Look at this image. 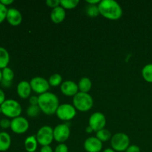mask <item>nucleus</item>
<instances>
[{"label":"nucleus","instance_id":"7ed1b4c3","mask_svg":"<svg viewBox=\"0 0 152 152\" xmlns=\"http://www.w3.org/2000/svg\"><path fill=\"white\" fill-rule=\"evenodd\" d=\"M73 105L77 111L86 112L93 107L94 99L88 93L79 91L73 97Z\"/></svg>","mask_w":152,"mask_h":152},{"label":"nucleus","instance_id":"f704fd0d","mask_svg":"<svg viewBox=\"0 0 152 152\" xmlns=\"http://www.w3.org/2000/svg\"><path fill=\"white\" fill-rule=\"evenodd\" d=\"M39 152H53V151L50 145H45V146H42Z\"/></svg>","mask_w":152,"mask_h":152},{"label":"nucleus","instance_id":"2f4dec72","mask_svg":"<svg viewBox=\"0 0 152 152\" xmlns=\"http://www.w3.org/2000/svg\"><path fill=\"white\" fill-rule=\"evenodd\" d=\"M126 152H140V148L136 145H129V148L126 149Z\"/></svg>","mask_w":152,"mask_h":152},{"label":"nucleus","instance_id":"0eeeda50","mask_svg":"<svg viewBox=\"0 0 152 152\" xmlns=\"http://www.w3.org/2000/svg\"><path fill=\"white\" fill-rule=\"evenodd\" d=\"M56 115L59 120L65 122H68L74 119L77 115V109L71 104L65 103L59 105Z\"/></svg>","mask_w":152,"mask_h":152},{"label":"nucleus","instance_id":"473e14b6","mask_svg":"<svg viewBox=\"0 0 152 152\" xmlns=\"http://www.w3.org/2000/svg\"><path fill=\"white\" fill-rule=\"evenodd\" d=\"M29 102L31 105H38L39 96H31L29 98Z\"/></svg>","mask_w":152,"mask_h":152},{"label":"nucleus","instance_id":"f257e3e1","mask_svg":"<svg viewBox=\"0 0 152 152\" xmlns=\"http://www.w3.org/2000/svg\"><path fill=\"white\" fill-rule=\"evenodd\" d=\"M98 8L99 14L109 20H118L123 16V9L117 1L114 0H102Z\"/></svg>","mask_w":152,"mask_h":152},{"label":"nucleus","instance_id":"f03ea898","mask_svg":"<svg viewBox=\"0 0 152 152\" xmlns=\"http://www.w3.org/2000/svg\"><path fill=\"white\" fill-rule=\"evenodd\" d=\"M38 105L43 114L48 116L53 115L56 114L59 106V98L53 93L46 92L39 96Z\"/></svg>","mask_w":152,"mask_h":152},{"label":"nucleus","instance_id":"c9c22d12","mask_svg":"<svg viewBox=\"0 0 152 152\" xmlns=\"http://www.w3.org/2000/svg\"><path fill=\"white\" fill-rule=\"evenodd\" d=\"M100 0H86V2L91 5H98L100 3Z\"/></svg>","mask_w":152,"mask_h":152},{"label":"nucleus","instance_id":"ddd939ff","mask_svg":"<svg viewBox=\"0 0 152 152\" xmlns=\"http://www.w3.org/2000/svg\"><path fill=\"white\" fill-rule=\"evenodd\" d=\"M84 148L87 152H100L102 142L96 137H90L85 140Z\"/></svg>","mask_w":152,"mask_h":152},{"label":"nucleus","instance_id":"20e7f679","mask_svg":"<svg viewBox=\"0 0 152 152\" xmlns=\"http://www.w3.org/2000/svg\"><path fill=\"white\" fill-rule=\"evenodd\" d=\"M0 107L1 108L2 114L7 118L14 119L19 117L22 113V106L15 99H6Z\"/></svg>","mask_w":152,"mask_h":152},{"label":"nucleus","instance_id":"412c9836","mask_svg":"<svg viewBox=\"0 0 152 152\" xmlns=\"http://www.w3.org/2000/svg\"><path fill=\"white\" fill-rule=\"evenodd\" d=\"M10 62V54L7 49L0 47V70L7 68Z\"/></svg>","mask_w":152,"mask_h":152},{"label":"nucleus","instance_id":"ea45409f","mask_svg":"<svg viewBox=\"0 0 152 152\" xmlns=\"http://www.w3.org/2000/svg\"><path fill=\"white\" fill-rule=\"evenodd\" d=\"M1 80H2V73H1V71L0 70V83L1 82Z\"/></svg>","mask_w":152,"mask_h":152},{"label":"nucleus","instance_id":"f8f14e48","mask_svg":"<svg viewBox=\"0 0 152 152\" xmlns=\"http://www.w3.org/2000/svg\"><path fill=\"white\" fill-rule=\"evenodd\" d=\"M61 92L66 96H73L74 97L80 91H79L78 85L71 80H66L62 82L60 86Z\"/></svg>","mask_w":152,"mask_h":152},{"label":"nucleus","instance_id":"9b49d317","mask_svg":"<svg viewBox=\"0 0 152 152\" xmlns=\"http://www.w3.org/2000/svg\"><path fill=\"white\" fill-rule=\"evenodd\" d=\"M71 134L69 126L67 124H59L53 129V138L59 143H64L68 140Z\"/></svg>","mask_w":152,"mask_h":152},{"label":"nucleus","instance_id":"dca6fc26","mask_svg":"<svg viewBox=\"0 0 152 152\" xmlns=\"http://www.w3.org/2000/svg\"><path fill=\"white\" fill-rule=\"evenodd\" d=\"M65 16H66L65 10L61 6L52 9V11L50 13V19L54 24L62 23L65 20Z\"/></svg>","mask_w":152,"mask_h":152},{"label":"nucleus","instance_id":"9d476101","mask_svg":"<svg viewBox=\"0 0 152 152\" xmlns=\"http://www.w3.org/2000/svg\"><path fill=\"white\" fill-rule=\"evenodd\" d=\"M28 129H29V122L26 118L19 116L16 118L12 119L10 129L13 133L22 134L27 132Z\"/></svg>","mask_w":152,"mask_h":152},{"label":"nucleus","instance_id":"4be33fe9","mask_svg":"<svg viewBox=\"0 0 152 152\" xmlns=\"http://www.w3.org/2000/svg\"><path fill=\"white\" fill-rule=\"evenodd\" d=\"M142 76L145 81L152 83V63L147 64L142 68Z\"/></svg>","mask_w":152,"mask_h":152},{"label":"nucleus","instance_id":"6e6552de","mask_svg":"<svg viewBox=\"0 0 152 152\" xmlns=\"http://www.w3.org/2000/svg\"><path fill=\"white\" fill-rule=\"evenodd\" d=\"M30 84L33 91L39 95L48 92L50 87L48 80L42 77H36L32 78L30 81Z\"/></svg>","mask_w":152,"mask_h":152},{"label":"nucleus","instance_id":"2eb2a0df","mask_svg":"<svg viewBox=\"0 0 152 152\" xmlns=\"http://www.w3.org/2000/svg\"><path fill=\"white\" fill-rule=\"evenodd\" d=\"M32 88L29 82L26 80H22L19 82L16 87V92L18 96L22 99H28L31 95Z\"/></svg>","mask_w":152,"mask_h":152},{"label":"nucleus","instance_id":"72a5a7b5","mask_svg":"<svg viewBox=\"0 0 152 152\" xmlns=\"http://www.w3.org/2000/svg\"><path fill=\"white\" fill-rule=\"evenodd\" d=\"M5 100V94L2 89H0V106L4 103Z\"/></svg>","mask_w":152,"mask_h":152},{"label":"nucleus","instance_id":"4c0bfd02","mask_svg":"<svg viewBox=\"0 0 152 152\" xmlns=\"http://www.w3.org/2000/svg\"><path fill=\"white\" fill-rule=\"evenodd\" d=\"M86 133H88V134H91V133H92V132H94L93 131V129H91V128L90 127V126H88L87 128H86Z\"/></svg>","mask_w":152,"mask_h":152},{"label":"nucleus","instance_id":"6ab92c4d","mask_svg":"<svg viewBox=\"0 0 152 152\" xmlns=\"http://www.w3.org/2000/svg\"><path fill=\"white\" fill-rule=\"evenodd\" d=\"M38 142L36 136L31 135L25 139L24 145L27 152H35L38 146Z\"/></svg>","mask_w":152,"mask_h":152},{"label":"nucleus","instance_id":"a878e982","mask_svg":"<svg viewBox=\"0 0 152 152\" xmlns=\"http://www.w3.org/2000/svg\"><path fill=\"white\" fill-rule=\"evenodd\" d=\"M86 14L90 17H96L99 15V10L98 8V5H91L88 4L86 7Z\"/></svg>","mask_w":152,"mask_h":152},{"label":"nucleus","instance_id":"e433bc0d","mask_svg":"<svg viewBox=\"0 0 152 152\" xmlns=\"http://www.w3.org/2000/svg\"><path fill=\"white\" fill-rule=\"evenodd\" d=\"M0 2L2 4H4V6H8L10 4H13V0H0Z\"/></svg>","mask_w":152,"mask_h":152},{"label":"nucleus","instance_id":"aec40b11","mask_svg":"<svg viewBox=\"0 0 152 152\" xmlns=\"http://www.w3.org/2000/svg\"><path fill=\"white\" fill-rule=\"evenodd\" d=\"M77 85H78L80 92H83V93H88L92 87L91 80L88 77H86L80 79Z\"/></svg>","mask_w":152,"mask_h":152},{"label":"nucleus","instance_id":"58836bf2","mask_svg":"<svg viewBox=\"0 0 152 152\" xmlns=\"http://www.w3.org/2000/svg\"><path fill=\"white\" fill-rule=\"evenodd\" d=\"M103 152H116V151H114V150L113 149V148H106V149L104 150Z\"/></svg>","mask_w":152,"mask_h":152},{"label":"nucleus","instance_id":"bb28decb","mask_svg":"<svg viewBox=\"0 0 152 152\" xmlns=\"http://www.w3.org/2000/svg\"><path fill=\"white\" fill-rule=\"evenodd\" d=\"M40 111L41 110H40L39 105H30V106H28V108H27V114L28 117H31V118L37 117L39 114Z\"/></svg>","mask_w":152,"mask_h":152},{"label":"nucleus","instance_id":"a211bd4d","mask_svg":"<svg viewBox=\"0 0 152 152\" xmlns=\"http://www.w3.org/2000/svg\"><path fill=\"white\" fill-rule=\"evenodd\" d=\"M11 145V137L5 132H0V151H7Z\"/></svg>","mask_w":152,"mask_h":152},{"label":"nucleus","instance_id":"b1692460","mask_svg":"<svg viewBox=\"0 0 152 152\" xmlns=\"http://www.w3.org/2000/svg\"><path fill=\"white\" fill-rule=\"evenodd\" d=\"M80 1L79 0H62L60 1V6L63 7L64 9L67 10H71L78 5Z\"/></svg>","mask_w":152,"mask_h":152},{"label":"nucleus","instance_id":"423d86ee","mask_svg":"<svg viewBox=\"0 0 152 152\" xmlns=\"http://www.w3.org/2000/svg\"><path fill=\"white\" fill-rule=\"evenodd\" d=\"M36 137L38 143L42 146L50 145L54 140L53 129L48 126H42L38 130Z\"/></svg>","mask_w":152,"mask_h":152},{"label":"nucleus","instance_id":"1a4fd4ad","mask_svg":"<svg viewBox=\"0 0 152 152\" xmlns=\"http://www.w3.org/2000/svg\"><path fill=\"white\" fill-rule=\"evenodd\" d=\"M106 125V118L101 112H95L91 115L88 120V126L93 129L94 132H99L105 129Z\"/></svg>","mask_w":152,"mask_h":152},{"label":"nucleus","instance_id":"a19ab883","mask_svg":"<svg viewBox=\"0 0 152 152\" xmlns=\"http://www.w3.org/2000/svg\"><path fill=\"white\" fill-rule=\"evenodd\" d=\"M0 114H2V111H1V107H0Z\"/></svg>","mask_w":152,"mask_h":152},{"label":"nucleus","instance_id":"79ce46f5","mask_svg":"<svg viewBox=\"0 0 152 152\" xmlns=\"http://www.w3.org/2000/svg\"><path fill=\"white\" fill-rule=\"evenodd\" d=\"M35 152H37V151H35Z\"/></svg>","mask_w":152,"mask_h":152},{"label":"nucleus","instance_id":"7c9ffc66","mask_svg":"<svg viewBox=\"0 0 152 152\" xmlns=\"http://www.w3.org/2000/svg\"><path fill=\"white\" fill-rule=\"evenodd\" d=\"M54 152H68V148L65 143H59L55 148Z\"/></svg>","mask_w":152,"mask_h":152},{"label":"nucleus","instance_id":"5701e85b","mask_svg":"<svg viewBox=\"0 0 152 152\" xmlns=\"http://www.w3.org/2000/svg\"><path fill=\"white\" fill-rule=\"evenodd\" d=\"M96 137L98 138L101 142H106V141L109 140L110 139H111L112 136H111V134L108 129H103L102 130L99 131V132H96Z\"/></svg>","mask_w":152,"mask_h":152},{"label":"nucleus","instance_id":"f3484780","mask_svg":"<svg viewBox=\"0 0 152 152\" xmlns=\"http://www.w3.org/2000/svg\"><path fill=\"white\" fill-rule=\"evenodd\" d=\"M1 73H2V80L1 82V86L5 88H9L12 85V82L14 79V73L13 70L9 67L2 69Z\"/></svg>","mask_w":152,"mask_h":152},{"label":"nucleus","instance_id":"393cba45","mask_svg":"<svg viewBox=\"0 0 152 152\" xmlns=\"http://www.w3.org/2000/svg\"><path fill=\"white\" fill-rule=\"evenodd\" d=\"M48 83L50 86H52V87H57V86H61L62 83V76L59 74H53L49 78Z\"/></svg>","mask_w":152,"mask_h":152},{"label":"nucleus","instance_id":"4468645a","mask_svg":"<svg viewBox=\"0 0 152 152\" xmlns=\"http://www.w3.org/2000/svg\"><path fill=\"white\" fill-rule=\"evenodd\" d=\"M6 20L12 26H18L22 22V13L16 8H9L7 10Z\"/></svg>","mask_w":152,"mask_h":152},{"label":"nucleus","instance_id":"39448f33","mask_svg":"<svg viewBox=\"0 0 152 152\" xmlns=\"http://www.w3.org/2000/svg\"><path fill=\"white\" fill-rule=\"evenodd\" d=\"M111 145L115 151H126L130 145V138L125 133H117L111 137Z\"/></svg>","mask_w":152,"mask_h":152},{"label":"nucleus","instance_id":"c85d7f7f","mask_svg":"<svg viewBox=\"0 0 152 152\" xmlns=\"http://www.w3.org/2000/svg\"><path fill=\"white\" fill-rule=\"evenodd\" d=\"M10 124H11V120L9 119L4 118L0 120V127L3 129H7L10 128Z\"/></svg>","mask_w":152,"mask_h":152},{"label":"nucleus","instance_id":"c756f323","mask_svg":"<svg viewBox=\"0 0 152 152\" xmlns=\"http://www.w3.org/2000/svg\"><path fill=\"white\" fill-rule=\"evenodd\" d=\"M45 3L49 7H51L52 9H54L60 6V1L59 0H47Z\"/></svg>","mask_w":152,"mask_h":152},{"label":"nucleus","instance_id":"cd10ccee","mask_svg":"<svg viewBox=\"0 0 152 152\" xmlns=\"http://www.w3.org/2000/svg\"><path fill=\"white\" fill-rule=\"evenodd\" d=\"M7 10H8V9L7 8V7L0 2V24L2 23L6 19Z\"/></svg>","mask_w":152,"mask_h":152}]
</instances>
